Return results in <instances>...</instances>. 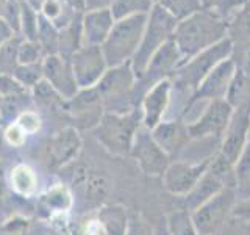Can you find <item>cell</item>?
Listing matches in <instances>:
<instances>
[{
  "label": "cell",
  "mask_w": 250,
  "mask_h": 235,
  "mask_svg": "<svg viewBox=\"0 0 250 235\" xmlns=\"http://www.w3.org/2000/svg\"><path fill=\"white\" fill-rule=\"evenodd\" d=\"M229 38V22L207 10H199L177 22L172 41L183 61Z\"/></svg>",
  "instance_id": "cell-1"
},
{
  "label": "cell",
  "mask_w": 250,
  "mask_h": 235,
  "mask_svg": "<svg viewBox=\"0 0 250 235\" xmlns=\"http://www.w3.org/2000/svg\"><path fill=\"white\" fill-rule=\"evenodd\" d=\"M143 125L141 108L127 113H104L99 124L92 129L94 138L108 154L114 157H130L136 132Z\"/></svg>",
  "instance_id": "cell-2"
},
{
  "label": "cell",
  "mask_w": 250,
  "mask_h": 235,
  "mask_svg": "<svg viewBox=\"0 0 250 235\" xmlns=\"http://www.w3.org/2000/svg\"><path fill=\"white\" fill-rule=\"evenodd\" d=\"M147 24V14H138L114 22L105 43L100 46L108 68L130 63L135 57Z\"/></svg>",
  "instance_id": "cell-3"
},
{
  "label": "cell",
  "mask_w": 250,
  "mask_h": 235,
  "mask_svg": "<svg viewBox=\"0 0 250 235\" xmlns=\"http://www.w3.org/2000/svg\"><path fill=\"white\" fill-rule=\"evenodd\" d=\"M177 22L178 21L174 16L160 5H155L152 11L147 14V24L144 28L143 39H141V44L135 57L130 61L131 68L136 74V78L146 70L147 65L153 58V55L172 39Z\"/></svg>",
  "instance_id": "cell-4"
},
{
  "label": "cell",
  "mask_w": 250,
  "mask_h": 235,
  "mask_svg": "<svg viewBox=\"0 0 250 235\" xmlns=\"http://www.w3.org/2000/svg\"><path fill=\"white\" fill-rule=\"evenodd\" d=\"M135 85L136 74L131 63L108 68L96 86L104 102L105 113H127L133 108H138L135 102Z\"/></svg>",
  "instance_id": "cell-5"
},
{
  "label": "cell",
  "mask_w": 250,
  "mask_h": 235,
  "mask_svg": "<svg viewBox=\"0 0 250 235\" xmlns=\"http://www.w3.org/2000/svg\"><path fill=\"white\" fill-rule=\"evenodd\" d=\"M236 199L234 188H224L195 209L191 215L199 235H216L221 231L227 219L231 216Z\"/></svg>",
  "instance_id": "cell-6"
},
{
  "label": "cell",
  "mask_w": 250,
  "mask_h": 235,
  "mask_svg": "<svg viewBox=\"0 0 250 235\" xmlns=\"http://www.w3.org/2000/svg\"><path fill=\"white\" fill-rule=\"evenodd\" d=\"M233 107L225 99L208 102L202 115L192 122H188L191 141H217L221 143L224 133L227 130Z\"/></svg>",
  "instance_id": "cell-7"
},
{
  "label": "cell",
  "mask_w": 250,
  "mask_h": 235,
  "mask_svg": "<svg viewBox=\"0 0 250 235\" xmlns=\"http://www.w3.org/2000/svg\"><path fill=\"white\" fill-rule=\"evenodd\" d=\"M130 157H133V160L146 176L152 177H161L172 162L170 157L155 141L152 130L144 125H141V129L136 132Z\"/></svg>",
  "instance_id": "cell-8"
},
{
  "label": "cell",
  "mask_w": 250,
  "mask_h": 235,
  "mask_svg": "<svg viewBox=\"0 0 250 235\" xmlns=\"http://www.w3.org/2000/svg\"><path fill=\"white\" fill-rule=\"evenodd\" d=\"M211 157L195 162H188L180 159L172 160L167 169L161 176L166 191L170 193L174 198H182V196L189 193L208 169Z\"/></svg>",
  "instance_id": "cell-9"
},
{
  "label": "cell",
  "mask_w": 250,
  "mask_h": 235,
  "mask_svg": "<svg viewBox=\"0 0 250 235\" xmlns=\"http://www.w3.org/2000/svg\"><path fill=\"white\" fill-rule=\"evenodd\" d=\"M70 66L80 90L97 86L108 70L104 52L99 46H82L70 58Z\"/></svg>",
  "instance_id": "cell-10"
},
{
  "label": "cell",
  "mask_w": 250,
  "mask_h": 235,
  "mask_svg": "<svg viewBox=\"0 0 250 235\" xmlns=\"http://www.w3.org/2000/svg\"><path fill=\"white\" fill-rule=\"evenodd\" d=\"M234 70H236V66H234V61L231 60V57L219 63V65L203 78V82L199 85V88L192 94L189 107H188V113H189L197 104H200V102H207L208 104V102H213V100L225 99L230 88V83L233 80Z\"/></svg>",
  "instance_id": "cell-11"
},
{
  "label": "cell",
  "mask_w": 250,
  "mask_h": 235,
  "mask_svg": "<svg viewBox=\"0 0 250 235\" xmlns=\"http://www.w3.org/2000/svg\"><path fill=\"white\" fill-rule=\"evenodd\" d=\"M249 116H250V102L239 105L233 110L231 119L227 125V130L221 140V152L225 159H229L233 164L236 163L242 149L249 141Z\"/></svg>",
  "instance_id": "cell-12"
},
{
  "label": "cell",
  "mask_w": 250,
  "mask_h": 235,
  "mask_svg": "<svg viewBox=\"0 0 250 235\" xmlns=\"http://www.w3.org/2000/svg\"><path fill=\"white\" fill-rule=\"evenodd\" d=\"M152 135L158 146L172 160L178 159L191 143L188 122L183 118H167L152 129Z\"/></svg>",
  "instance_id": "cell-13"
},
{
  "label": "cell",
  "mask_w": 250,
  "mask_h": 235,
  "mask_svg": "<svg viewBox=\"0 0 250 235\" xmlns=\"http://www.w3.org/2000/svg\"><path fill=\"white\" fill-rule=\"evenodd\" d=\"M41 68L42 78L64 100H70L80 91L69 60H64L60 55H47L41 63Z\"/></svg>",
  "instance_id": "cell-14"
},
{
  "label": "cell",
  "mask_w": 250,
  "mask_h": 235,
  "mask_svg": "<svg viewBox=\"0 0 250 235\" xmlns=\"http://www.w3.org/2000/svg\"><path fill=\"white\" fill-rule=\"evenodd\" d=\"M170 94H172V82L170 78H164L148 90L139 108L143 112V125L147 129H153L163 119H166L169 105H170Z\"/></svg>",
  "instance_id": "cell-15"
},
{
  "label": "cell",
  "mask_w": 250,
  "mask_h": 235,
  "mask_svg": "<svg viewBox=\"0 0 250 235\" xmlns=\"http://www.w3.org/2000/svg\"><path fill=\"white\" fill-rule=\"evenodd\" d=\"M83 141L80 132L75 127H64L58 130L50 140L49 155L55 168H62L72 163L82 151Z\"/></svg>",
  "instance_id": "cell-16"
},
{
  "label": "cell",
  "mask_w": 250,
  "mask_h": 235,
  "mask_svg": "<svg viewBox=\"0 0 250 235\" xmlns=\"http://www.w3.org/2000/svg\"><path fill=\"white\" fill-rule=\"evenodd\" d=\"M111 10H94L82 14V36L83 46H102L114 25Z\"/></svg>",
  "instance_id": "cell-17"
},
{
  "label": "cell",
  "mask_w": 250,
  "mask_h": 235,
  "mask_svg": "<svg viewBox=\"0 0 250 235\" xmlns=\"http://www.w3.org/2000/svg\"><path fill=\"white\" fill-rule=\"evenodd\" d=\"M128 221L130 212L121 204H108L97 210V223L104 235H125Z\"/></svg>",
  "instance_id": "cell-18"
},
{
  "label": "cell",
  "mask_w": 250,
  "mask_h": 235,
  "mask_svg": "<svg viewBox=\"0 0 250 235\" xmlns=\"http://www.w3.org/2000/svg\"><path fill=\"white\" fill-rule=\"evenodd\" d=\"M83 46L82 36V16H78L69 24L67 27L60 30V43H58V55L64 60L72 58V55Z\"/></svg>",
  "instance_id": "cell-19"
},
{
  "label": "cell",
  "mask_w": 250,
  "mask_h": 235,
  "mask_svg": "<svg viewBox=\"0 0 250 235\" xmlns=\"http://www.w3.org/2000/svg\"><path fill=\"white\" fill-rule=\"evenodd\" d=\"M10 184L13 190L23 196V198H28V196L35 194L36 188H38V177L33 168H30L25 163H19L13 166L10 172Z\"/></svg>",
  "instance_id": "cell-20"
},
{
  "label": "cell",
  "mask_w": 250,
  "mask_h": 235,
  "mask_svg": "<svg viewBox=\"0 0 250 235\" xmlns=\"http://www.w3.org/2000/svg\"><path fill=\"white\" fill-rule=\"evenodd\" d=\"M234 193L238 199L250 198V141L234 163Z\"/></svg>",
  "instance_id": "cell-21"
},
{
  "label": "cell",
  "mask_w": 250,
  "mask_h": 235,
  "mask_svg": "<svg viewBox=\"0 0 250 235\" xmlns=\"http://www.w3.org/2000/svg\"><path fill=\"white\" fill-rule=\"evenodd\" d=\"M229 38L233 44L250 41V0L242 3L229 21Z\"/></svg>",
  "instance_id": "cell-22"
},
{
  "label": "cell",
  "mask_w": 250,
  "mask_h": 235,
  "mask_svg": "<svg viewBox=\"0 0 250 235\" xmlns=\"http://www.w3.org/2000/svg\"><path fill=\"white\" fill-rule=\"evenodd\" d=\"M164 231H166V235H199L191 212L183 209H175L167 213Z\"/></svg>",
  "instance_id": "cell-23"
},
{
  "label": "cell",
  "mask_w": 250,
  "mask_h": 235,
  "mask_svg": "<svg viewBox=\"0 0 250 235\" xmlns=\"http://www.w3.org/2000/svg\"><path fill=\"white\" fill-rule=\"evenodd\" d=\"M83 193L84 198L91 206H100L106 199L109 193V180L102 174H88L83 184Z\"/></svg>",
  "instance_id": "cell-24"
},
{
  "label": "cell",
  "mask_w": 250,
  "mask_h": 235,
  "mask_svg": "<svg viewBox=\"0 0 250 235\" xmlns=\"http://www.w3.org/2000/svg\"><path fill=\"white\" fill-rule=\"evenodd\" d=\"M36 43L41 46L45 57L47 55H58V43H60V30L53 25V22L39 16V28Z\"/></svg>",
  "instance_id": "cell-25"
},
{
  "label": "cell",
  "mask_w": 250,
  "mask_h": 235,
  "mask_svg": "<svg viewBox=\"0 0 250 235\" xmlns=\"http://www.w3.org/2000/svg\"><path fill=\"white\" fill-rule=\"evenodd\" d=\"M155 6V0H114L111 13L116 21L138 14H148Z\"/></svg>",
  "instance_id": "cell-26"
},
{
  "label": "cell",
  "mask_w": 250,
  "mask_h": 235,
  "mask_svg": "<svg viewBox=\"0 0 250 235\" xmlns=\"http://www.w3.org/2000/svg\"><path fill=\"white\" fill-rule=\"evenodd\" d=\"M42 204L50 213H62L72 207V196L66 187L57 185L42 196Z\"/></svg>",
  "instance_id": "cell-27"
},
{
  "label": "cell",
  "mask_w": 250,
  "mask_h": 235,
  "mask_svg": "<svg viewBox=\"0 0 250 235\" xmlns=\"http://www.w3.org/2000/svg\"><path fill=\"white\" fill-rule=\"evenodd\" d=\"M39 14L23 0H21V21H19V35L27 41H36L39 28Z\"/></svg>",
  "instance_id": "cell-28"
},
{
  "label": "cell",
  "mask_w": 250,
  "mask_h": 235,
  "mask_svg": "<svg viewBox=\"0 0 250 235\" xmlns=\"http://www.w3.org/2000/svg\"><path fill=\"white\" fill-rule=\"evenodd\" d=\"M200 5V10H207L209 13H213L219 18L225 19L229 22L233 14L239 10V6L244 3L241 0H197Z\"/></svg>",
  "instance_id": "cell-29"
},
{
  "label": "cell",
  "mask_w": 250,
  "mask_h": 235,
  "mask_svg": "<svg viewBox=\"0 0 250 235\" xmlns=\"http://www.w3.org/2000/svg\"><path fill=\"white\" fill-rule=\"evenodd\" d=\"M155 5L163 6L164 10L169 11L177 21H182L188 18L189 14L200 10V5L197 0H155Z\"/></svg>",
  "instance_id": "cell-30"
},
{
  "label": "cell",
  "mask_w": 250,
  "mask_h": 235,
  "mask_svg": "<svg viewBox=\"0 0 250 235\" xmlns=\"http://www.w3.org/2000/svg\"><path fill=\"white\" fill-rule=\"evenodd\" d=\"M31 96L35 97L36 104L41 105V107H55L58 104L62 105L66 102L49 83L44 80V78L42 80H39L33 88H31Z\"/></svg>",
  "instance_id": "cell-31"
},
{
  "label": "cell",
  "mask_w": 250,
  "mask_h": 235,
  "mask_svg": "<svg viewBox=\"0 0 250 235\" xmlns=\"http://www.w3.org/2000/svg\"><path fill=\"white\" fill-rule=\"evenodd\" d=\"M41 63H38V65H18L11 74L22 86H25L28 91H31V88H33L39 80H42Z\"/></svg>",
  "instance_id": "cell-32"
},
{
  "label": "cell",
  "mask_w": 250,
  "mask_h": 235,
  "mask_svg": "<svg viewBox=\"0 0 250 235\" xmlns=\"http://www.w3.org/2000/svg\"><path fill=\"white\" fill-rule=\"evenodd\" d=\"M45 57L44 50L36 41L22 39L18 50V65H38Z\"/></svg>",
  "instance_id": "cell-33"
},
{
  "label": "cell",
  "mask_w": 250,
  "mask_h": 235,
  "mask_svg": "<svg viewBox=\"0 0 250 235\" xmlns=\"http://www.w3.org/2000/svg\"><path fill=\"white\" fill-rule=\"evenodd\" d=\"M23 94H28V90L16 80L13 74H0V96H2V99L23 96Z\"/></svg>",
  "instance_id": "cell-34"
},
{
  "label": "cell",
  "mask_w": 250,
  "mask_h": 235,
  "mask_svg": "<svg viewBox=\"0 0 250 235\" xmlns=\"http://www.w3.org/2000/svg\"><path fill=\"white\" fill-rule=\"evenodd\" d=\"M14 122L19 124V127L25 132L27 135L39 132V129H41V125H42L41 116H39L36 112H33V110H25V112L18 116V119Z\"/></svg>",
  "instance_id": "cell-35"
},
{
  "label": "cell",
  "mask_w": 250,
  "mask_h": 235,
  "mask_svg": "<svg viewBox=\"0 0 250 235\" xmlns=\"http://www.w3.org/2000/svg\"><path fill=\"white\" fill-rule=\"evenodd\" d=\"M125 235H155V232L143 215L138 212H130L128 229Z\"/></svg>",
  "instance_id": "cell-36"
},
{
  "label": "cell",
  "mask_w": 250,
  "mask_h": 235,
  "mask_svg": "<svg viewBox=\"0 0 250 235\" xmlns=\"http://www.w3.org/2000/svg\"><path fill=\"white\" fill-rule=\"evenodd\" d=\"M3 138H5V143L10 144L11 147H21V146H23V143H25L27 133L19 127V124L13 122L5 129Z\"/></svg>",
  "instance_id": "cell-37"
},
{
  "label": "cell",
  "mask_w": 250,
  "mask_h": 235,
  "mask_svg": "<svg viewBox=\"0 0 250 235\" xmlns=\"http://www.w3.org/2000/svg\"><path fill=\"white\" fill-rule=\"evenodd\" d=\"M231 218L239 219L250 227V198L236 199V204L231 210Z\"/></svg>",
  "instance_id": "cell-38"
},
{
  "label": "cell",
  "mask_w": 250,
  "mask_h": 235,
  "mask_svg": "<svg viewBox=\"0 0 250 235\" xmlns=\"http://www.w3.org/2000/svg\"><path fill=\"white\" fill-rule=\"evenodd\" d=\"M62 10H64V2H62V0H47L39 14L44 16V18L49 19L50 22H55L60 18Z\"/></svg>",
  "instance_id": "cell-39"
},
{
  "label": "cell",
  "mask_w": 250,
  "mask_h": 235,
  "mask_svg": "<svg viewBox=\"0 0 250 235\" xmlns=\"http://www.w3.org/2000/svg\"><path fill=\"white\" fill-rule=\"evenodd\" d=\"M114 0H84V11L111 10Z\"/></svg>",
  "instance_id": "cell-40"
},
{
  "label": "cell",
  "mask_w": 250,
  "mask_h": 235,
  "mask_svg": "<svg viewBox=\"0 0 250 235\" xmlns=\"http://www.w3.org/2000/svg\"><path fill=\"white\" fill-rule=\"evenodd\" d=\"M16 33L11 30V27L8 25L6 22L0 21V47H2L6 41H10V39L14 36Z\"/></svg>",
  "instance_id": "cell-41"
},
{
  "label": "cell",
  "mask_w": 250,
  "mask_h": 235,
  "mask_svg": "<svg viewBox=\"0 0 250 235\" xmlns=\"http://www.w3.org/2000/svg\"><path fill=\"white\" fill-rule=\"evenodd\" d=\"M27 5H30L31 8H33L35 11H38V13H41V10H42V6H44V3L47 2V0H23Z\"/></svg>",
  "instance_id": "cell-42"
},
{
  "label": "cell",
  "mask_w": 250,
  "mask_h": 235,
  "mask_svg": "<svg viewBox=\"0 0 250 235\" xmlns=\"http://www.w3.org/2000/svg\"><path fill=\"white\" fill-rule=\"evenodd\" d=\"M2 194H3V169L2 164H0V199H2Z\"/></svg>",
  "instance_id": "cell-43"
},
{
  "label": "cell",
  "mask_w": 250,
  "mask_h": 235,
  "mask_svg": "<svg viewBox=\"0 0 250 235\" xmlns=\"http://www.w3.org/2000/svg\"><path fill=\"white\" fill-rule=\"evenodd\" d=\"M5 2L6 0H0V21L3 18V10H5Z\"/></svg>",
  "instance_id": "cell-44"
},
{
  "label": "cell",
  "mask_w": 250,
  "mask_h": 235,
  "mask_svg": "<svg viewBox=\"0 0 250 235\" xmlns=\"http://www.w3.org/2000/svg\"><path fill=\"white\" fill-rule=\"evenodd\" d=\"M3 143H5V138H3V132H2V129H0V151H2V146H3Z\"/></svg>",
  "instance_id": "cell-45"
},
{
  "label": "cell",
  "mask_w": 250,
  "mask_h": 235,
  "mask_svg": "<svg viewBox=\"0 0 250 235\" xmlns=\"http://www.w3.org/2000/svg\"><path fill=\"white\" fill-rule=\"evenodd\" d=\"M249 141H250V116H249Z\"/></svg>",
  "instance_id": "cell-46"
},
{
  "label": "cell",
  "mask_w": 250,
  "mask_h": 235,
  "mask_svg": "<svg viewBox=\"0 0 250 235\" xmlns=\"http://www.w3.org/2000/svg\"><path fill=\"white\" fill-rule=\"evenodd\" d=\"M3 122V118H2V113H0V124Z\"/></svg>",
  "instance_id": "cell-47"
},
{
  "label": "cell",
  "mask_w": 250,
  "mask_h": 235,
  "mask_svg": "<svg viewBox=\"0 0 250 235\" xmlns=\"http://www.w3.org/2000/svg\"><path fill=\"white\" fill-rule=\"evenodd\" d=\"M0 104H2V96H0Z\"/></svg>",
  "instance_id": "cell-48"
},
{
  "label": "cell",
  "mask_w": 250,
  "mask_h": 235,
  "mask_svg": "<svg viewBox=\"0 0 250 235\" xmlns=\"http://www.w3.org/2000/svg\"><path fill=\"white\" fill-rule=\"evenodd\" d=\"M241 2H247V0H241Z\"/></svg>",
  "instance_id": "cell-49"
},
{
  "label": "cell",
  "mask_w": 250,
  "mask_h": 235,
  "mask_svg": "<svg viewBox=\"0 0 250 235\" xmlns=\"http://www.w3.org/2000/svg\"><path fill=\"white\" fill-rule=\"evenodd\" d=\"M62 2H64V0H62Z\"/></svg>",
  "instance_id": "cell-50"
},
{
  "label": "cell",
  "mask_w": 250,
  "mask_h": 235,
  "mask_svg": "<svg viewBox=\"0 0 250 235\" xmlns=\"http://www.w3.org/2000/svg\"><path fill=\"white\" fill-rule=\"evenodd\" d=\"M249 229H250V227H249Z\"/></svg>",
  "instance_id": "cell-51"
}]
</instances>
